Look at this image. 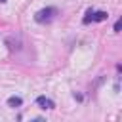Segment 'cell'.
<instances>
[{
    "mask_svg": "<svg viewBox=\"0 0 122 122\" xmlns=\"http://www.w3.org/2000/svg\"><path fill=\"white\" fill-rule=\"evenodd\" d=\"M55 15H57V10H55V8H44V10L36 11L34 19H36L38 23H50V21L55 19Z\"/></svg>",
    "mask_w": 122,
    "mask_h": 122,
    "instance_id": "6da1fadb",
    "label": "cell"
},
{
    "mask_svg": "<svg viewBox=\"0 0 122 122\" xmlns=\"http://www.w3.org/2000/svg\"><path fill=\"white\" fill-rule=\"evenodd\" d=\"M109 15L107 11H93V10H88L86 11V17H84V23H92V21H105Z\"/></svg>",
    "mask_w": 122,
    "mask_h": 122,
    "instance_id": "7a4b0ae2",
    "label": "cell"
},
{
    "mask_svg": "<svg viewBox=\"0 0 122 122\" xmlns=\"http://www.w3.org/2000/svg\"><path fill=\"white\" fill-rule=\"evenodd\" d=\"M36 105L40 107V109H53L55 105H53V101L51 99H48V97H44V95H40L38 99H36Z\"/></svg>",
    "mask_w": 122,
    "mask_h": 122,
    "instance_id": "3957f363",
    "label": "cell"
},
{
    "mask_svg": "<svg viewBox=\"0 0 122 122\" xmlns=\"http://www.w3.org/2000/svg\"><path fill=\"white\" fill-rule=\"evenodd\" d=\"M21 103H23V99H21V97H15V95L8 99V105H10V107H19Z\"/></svg>",
    "mask_w": 122,
    "mask_h": 122,
    "instance_id": "277c9868",
    "label": "cell"
},
{
    "mask_svg": "<svg viewBox=\"0 0 122 122\" xmlns=\"http://www.w3.org/2000/svg\"><path fill=\"white\" fill-rule=\"evenodd\" d=\"M120 25H122V23H120V19H118V21H116V23H114V30H116V32H118V30H120Z\"/></svg>",
    "mask_w": 122,
    "mask_h": 122,
    "instance_id": "5b68a950",
    "label": "cell"
},
{
    "mask_svg": "<svg viewBox=\"0 0 122 122\" xmlns=\"http://www.w3.org/2000/svg\"><path fill=\"white\" fill-rule=\"evenodd\" d=\"M0 2H2V4H4V2H6V0H0Z\"/></svg>",
    "mask_w": 122,
    "mask_h": 122,
    "instance_id": "8992f818",
    "label": "cell"
}]
</instances>
